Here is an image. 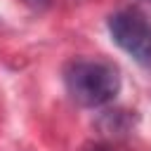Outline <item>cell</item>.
Here are the masks:
<instances>
[{
  "label": "cell",
  "instance_id": "3957f363",
  "mask_svg": "<svg viewBox=\"0 0 151 151\" xmlns=\"http://www.w3.org/2000/svg\"><path fill=\"white\" fill-rule=\"evenodd\" d=\"M97 127H99V132H101L104 137L118 139V137H123L125 132H130L132 118H130L127 111H106V113L97 120Z\"/></svg>",
  "mask_w": 151,
  "mask_h": 151
},
{
  "label": "cell",
  "instance_id": "6da1fadb",
  "mask_svg": "<svg viewBox=\"0 0 151 151\" xmlns=\"http://www.w3.org/2000/svg\"><path fill=\"white\" fill-rule=\"evenodd\" d=\"M64 85L76 104L97 109L116 99L120 92V76L106 61L73 59L64 68Z\"/></svg>",
  "mask_w": 151,
  "mask_h": 151
},
{
  "label": "cell",
  "instance_id": "7a4b0ae2",
  "mask_svg": "<svg viewBox=\"0 0 151 151\" xmlns=\"http://www.w3.org/2000/svg\"><path fill=\"white\" fill-rule=\"evenodd\" d=\"M109 35L130 59L144 68H151V21L144 14L134 9H120L111 14Z\"/></svg>",
  "mask_w": 151,
  "mask_h": 151
},
{
  "label": "cell",
  "instance_id": "277c9868",
  "mask_svg": "<svg viewBox=\"0 0 151 151\" xmlns=\"http://www.w3.org/2000/svg\"><path fill=\"white\" fill-rule=\"evenodd\" d=\"M24 5L28 9H33V12H42V9H47L52 5V0H24Z\"/></svg>",
  "mask_w": 151,
  "mask_h": 151
}]
</instances>
